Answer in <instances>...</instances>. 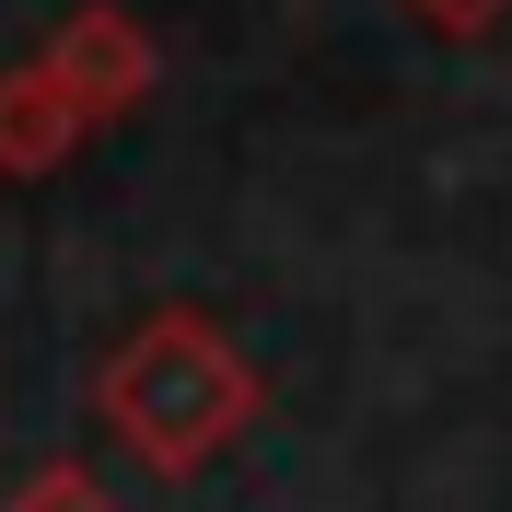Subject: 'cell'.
<instances>
[{"label":"cell","mask_w":512,"mask_h":512,"mask_svg":"<svg viewBox=\"0 0 512 512\" xmlns=\"http://www.w3.org/2000/svg\"><path fill=\"white\" fill-rule=\"evenodd\" d=\"M105 419L128 431V454H152L163 478H187L256 419V361L233 350L210 315L163 303L117 361H105Z\"/></svg>","instance_id":"1"},{"label":"cell","mask_w":512,"mask_h":512,"mask_svg":"<svg viewBox=\"0 0 512 512\" xmlns=\"http://www.w3.org/2000/svg\"><path fill=\"white\" fill-rule=\"evenodd\" d=\"M35 59L59 70V94L82 105L94 128H105V117H140V105L163 94V47L128 24L117 0H82V12H59V35H47Z\"/></svg>","instance_id":"2"},{"label":"cell","mask_w":512,"mask_h":512,"mask_svg":"<svg viewBox=\"0 0 512 512\" xmlns=\"http://www.w3.org/2000/svg\"><path fill=\"white\" fill-rule=\"evenodd\" d=\"M82 140H94V117L59 94V70H47V59L0 70V175H59Z\"/></svg>","instance_id":"3"},{"label":"cell","mask_w":512,"mask_h":512,"mask_svg":"<svg viewBox=\"0 0 512 512\" xmlns=\"http://www.w3.org/2000/svg\"><path fill=\"white\" fill-rule=\"evenodd\" d=\"M12 512H117V489H105L94 466H47V478L12 489Z\"/></svg>","instance_id":"4"},{"label":"cell","mask_w":512,"mask_h":512,"mask_svg":"<svg viewBox=\"0 0 512 512\" xmlns=\"http://www.w3.org/2000/svg\"><path fill=\"white\" fill-rule=\"evenodd\" d=\"M408 12H419L431 35H489V24L512 12V0H408Z\"/></svg>","instance_id":"5"}]
</instances>
